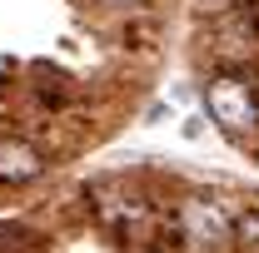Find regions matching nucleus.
Instances as JSON below:
<instances>
[{
  "instance_id": "f257e3e1",
  "label": "nucleus",
  "mask_w": 259,
  "mask_h": 253,
  "mask_svg": "<svg viewBox=\"0 0 259 253\" xmlns=\"http://www.w3.org/2000/svg\"><path fill=\"white\" fill-rule=\"evenodd\" d=\"M204 104H209L214 124L229 129V134L259 129V90L244 80V75H214L209 90H204Z\"/></svg>"
},
{
  "instance_id": "f03ea898",
  "label": "nucleus",
  "mask_w": 259,
  "mask_h": 253,
  "mask_svg": "<svg viewBox=\"0 0 259 253\" xmlns=\"http://www.w3.org/2000/svg\"><path fill=\"white\" fill-rule=\"evenodd\" d=\"M40 169H45V159H40L35 144H25V139H0V179L5 184H30Z\"/></svg>"
},
{
  "instance_id": "7ed1b4c3",
  "label": "nucleus",
  "mask_w": 259,
  "mask_h": 253,
  "mask_svg": "<svg viewBox=\"0 0 259 253\" xmlns=\"http://www.w3.org/2000/svg\"><path fill=\"white\" fill-rule=\"evenodd\" d=\"M185 223H190V233H204V238H225L229 233V214L220 204H190Z\"/></svg>"
},
{
  "instance_id": "20e7f679",
  "label": "nucleus",
  "mask_w": 259,
  "mask_h": 253,
  "mask_svg": "<svg viewBox=\"0 0 259 253\" xmlns=\"http://www.w3.org/2000/svg\"><path fill=\"white\" fill-rule=\"evenodd\" d=\"M110 5H130V0H110Z\"/></svg>"
}]
</instances>
